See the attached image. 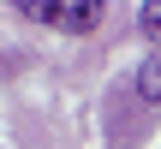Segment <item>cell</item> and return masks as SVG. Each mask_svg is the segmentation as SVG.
Segmentation results:
<instances>
[{
    "mask_svg": "<svg viewBox=\"0 0 161 149\" xmlns=\"http://www.w3.org/2000/svg\"><path fill=\"white\" fill-rule=\"evenodd\" d=\"M12 6H18V18L60 30V36H90L108 18V0H12Z\"/></svg>",
    "mask_w": 161,
    "mask_h": 149,
    "instance_id": "1",
    "label": "cell"
},
{
    "mask_svg": "<svg viewBox=\"0 0 161 149\" xmlns=\"http://www.w3.org/2000/svg\"><path fill=\"white\" fill-rule=\"evenodd\" d=\"M137 96H143L149 108H155V102H161V54H149V60L137 66Z\"/></svg>",
    "mask_w": 161,
    "mask_h": 149,
    "instance_id": "2",
    "label": "cell"
}]
</instances>
